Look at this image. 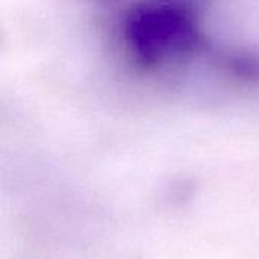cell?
Instances as JSON below:
<instances>
[{
  "label": "cell",
  "mask_w": 259,
  "mask_h": 259,
  "mask_svg": "<svg viewBox=\"0 0 259 259\" xmlns=\"http://www.w3.org/2000/svg\"><path fill=\"white\" fill-rule=\"evenodd\" d=\"M120 36L131 62L156 71L188 59L205 47V35L187 0H141L121 18Z\"/></svg>",
  "instance_id": "cell-1"
},
{
  "label": "cell",
  "mask_w": 259,
  "mask_h": 259,
  "mask_svg": "<svg viewBox=\"0 0 259 259\" xmlns=\"http://www.w3.org/2000/svg\"><path fill=\"white\" fill-rule=\"evenodd\" d=\"M219 64L225 73L243 83H259V53L235 49L219 56Z\"/></svg>",
  "instance_id": "cell-2"
}]
</instances>
